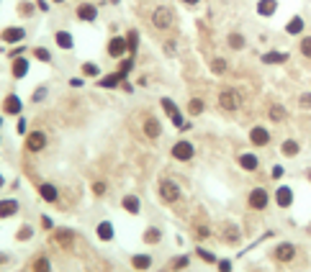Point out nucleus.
Here are the masks:
<instances>
[{
    "instance_id": "nucleus-1",
    "label": "nucleus",
    "mask_w": 311,
    "mask_h": 272,
    "mask_svg": "<svg viewBox=\"0 0 311 272\" xmlns=\"http://www.w3.org/2000/svg\"><path fill=\"white\" fill-rule=\"evenodd\" d=\"M47 144H49V139H47V133H44V131H29L26 139H24V149L31 152V154L44 152V149H47Z\"/></svg>"
},
{
    "instance_id": "nucleus-49",
    "label": "nucleus",
    "mask_w": 311,
    "mask_h": 272,
    "mask_svg": "<svg viewBox=\"0 0 311 272\" xmlns=\"http://www.w3.org/2000/svg\"><path fill=\"white\" fill-rule=\"evenodd\" d=\"M298 105H301L303 110H308V108H311V93H303V95L298 98Z\"/></svg>"
},
{
    "instance_id": "nucleus-23",
    "label": "nucleus",
    "mask_w": 311,
    "mask_h": 272,
    "mask_svg": "<svg viewBox=\"0 0 311 272\" xmlns=\"http://www.w3.org/2000/svg\"><path fill=\"white\" fill-rule=\"evenodd\" d=\"M121 206H124V211H126V213H131V216H137V213L142 211V203H139V198H137V195H131V193L121 198Z\"/></svg>"
},
{
    "instance_id": "nucleus-42",
    "label": "nucleus",
    "mask_w": 311,
    "mask_h": 272,
    "mask_svg": "<svg viewBox=\"0 0 311 272\" xmlns=\"http://www.w3.org/2000/svg\"><path fill=\"white\" fill-rule=\"evenodd\" d=\"M34 236V229H31V226L26 223V226H21V229H18V234H16V239L18 241H29Z\"/></svg>"
},
{
    "instance_id": "nucleus-24",
    "label": "nucleus",
    "mask_w": 311,
    "mask_h": 272,
    "mask_svg": "<svg viewBox=\"0 0 311 272\" xmlns=\"http://www.w3.org/2000/svg\"><path fill=\"white\" fill-rule=\"evenodd\" d=\"M95 234H98V239H100V241H111V239L116 236L114 223H111V221H100V223L95 226Z\"/></svg>"
},
{
    "instance_id": "nucleus-21",
    "label": "nucleus",
    "mask_w": 311,
    "mask_h": 272,
    "mask_svg": "<svg viewBox=\"0 0 311 272\" xmlns=\"http://www.w3.org/2000/svg\"><path fill=\"white\" fill-rule=\"evenodd\" d=\"M239 167L244 170V172H257V167H260V160L252 154V152H247V154H239Z\"/></svg>"
},
{
    "instance_id": "nucleus-44",
    "label": "nucleus",
    "mask_w": 311,
    "mask_h": 272,
    "mask_svg": "<svg viewBox=\"0 0 311 272\" xmlns=\"http://www.w3.org/2000/svg\"><path fill=\"white\" fill-rule=\"evenodd\" d=\"M298 52H301L303 57H308V59H311V36H303V39H301V44H298Z\"/></svg>"
},
{
    "instance_id": "nucleus-53",
    "label": "nucleus",
    "mask_w": 311,
    "mask_h": 272,
    "mask_svg": "<svg viewBox=\"0 0 311 272\" xmlns=\"http://www.w3.org/2000/svg\"><path fill=\"white\" fill-rule=\"evenodd\" d=\"M24 52H26V47H18V44H16V49H11V59H16V57H24Z\"/></svg>"
},
{
    "instance_id": "nucleus-52",
    "label": "nucleus",
    "mask_w": 311,
    "mask_h": 272,
    "mask_svg": "<svg viewBox=\"0 0 311 272\" xmlns=\"http://www.w3.org/2000/svg\"><path fill=\"white\" fill-rule=\"evenodd\" d=\"M216 264H219V272H232V262L229 259H219Z\"/></svg>"
},
{
    "instance_id": "nucleus-51",
    "label": "nucleus",
    "mask_w": 311,
    "mask_h": 272,
    "mask_svg": "<svg viewBox=\"0 0 311 272\" xmlns=\"http://www.w3.org/2000/svg\"><path fill=\"white\" fill-rule=\"evenodd\" d=\"M26 126H29V123H26V118H24V116H18V123H16V131H18L21 136H26Z\"/></svg>"
},
{
    "instance_id": "nucleus-30",
    "label": "nucleus",
    "mask_w": 311,
    "mask_h": 272,
    "mask_svg": "<svg viewBox=\"0 0 311 272\" xmlns=\"http://www.w3.org/2000/svg\"><path fill=\"white\" fill-rule=\"evenodd\" d=\"M262 62L265 64H283V62H288V54L285 52H268V54H262Z\"/></svg>"
},
{
    "instance_id": "nucleus-18",
    "label": "nucleus",
    "mask_w": 311,
    "mask_h": 272,
    "mask_svg": "<svg viewBox=\"0 0 311 272\" xmlns=\"http://www.w3.org/2000/svg\"><path fill=\"white\" fill-rule=\"evenodd\" d=\"M18 211H21V203H18L16 198H6V200H0V218H13Z\"/></svg>"
},
{
    "instance_id": "nucleus-60",
    "label": "nucleus",
    "mask_w": 311,
    "mask_h": 272,
    "mask_svg": "<svg viewBox=\"0 0 311 272\" xmlns=\"http://www.w3.org/2000/svg\"><path fill=\"white\" fill-rule=\"evenodd\" d=\"M52 3H67V0H52Z\"/></svg>"
},
{
    "instance_id": "nucleus-36",
    "label": "nucleus",
    "mask_w": 311,
    "mask_h": 272,
    "mask_svg": "<svg viewBox=\"0 0 311 272\" xmlns=\"http://www.w3.org/2000/svg\"><path fill=\"white\" fill-rule=\"evenodd\" d=\"M31 54H34V59H39V62H44V64H52V52H49L47 47H36Z\"/></svg>"
},
{
    "instance_id": "nucleus-15",
    "label": "nucleus",
    "mask_w": 311,
    "mask_h": 272,
    "mask_svg": "<svg viewBox=\"0 0 311 272\" xmlns=\"http://www.w3.org/2000/svg\"><path fill=\"white\" fill-rule=\"evenodd\" d=\"M142 131H144L147 139H160V136H162V123H160L157 118H154V116H149V118H144Z\"/></svg>"
},
{
    "instance_id": "nucleus-8",
    "label": "nucleus",
    "mask_w": 311,
    "mask_h": 272,
    "mask_svg": "<svg viewBox=\"0 0 311 272\" xmlns=\"http://www.w3.org/2000/svg\"><path fill=\"white\" fill-rule=\"evenodd\" d=\"M160 198L165 203H177L180 200V185H177L175 180H162L160 183Z\"/></svg>"
},
{
    "instance_id": "nucleus-55",
    "label": "nucleus",
    "mask_w": 311,
    "mask_h": 272,
    "mask_svg": "<svg viewBox=\"0 0 311 272\" xmlns=\"http://www.w3.org/2000/svg\"><path fill=\"white\" fill-rule=\"evenodd\" d=\"M41 226H44V229L49 231V229H54V221H52L49 216H41Z\"/></svg>"
},
{
    "instance_id": "nucleus-27",
    "label": "nucleus",
    "mask_w": 311,
    "mask_h": 272,
    "mask_svg": "<svg viewBox=\"0 0 311 272\" xmlns=\"http://www.w3.org/2000/svg\"><path fill=\"white\" fill-rule=\"evenodd\" d=\"M131 267H134L137 272L149 269V267H152V257H149V254H131Z\"/></svg>"
},
{
    "instance_id": "nucleus-3",
    "label": "nucleus",
    "mask_w": 311,
    "mask_h": 272,
    "mask_svg": "<svg viewBox=\"0 0 311 272\" xmlns=\"http://www.w3.org/2000/svg\"><path fill=\"white\" fill-rule=\"evenodd\" d=\"M172 21H175V16H172V11L167 6H157V8H154V13H152V26L154 29L167 31L172 26Z\"/></svg>"
},
{
    "instance_id": "nucleus-39",
    "label": "nucleus",
    "mask_w": 311,
    "mask_h": 272,
    "mask_svg": "<svg viewBox=\"0 0 311 272\" xmlns=\"http://www.w3.org/2000/svg\"><path fill=\"white\" fill-rule=\"evenodd\" d=\"M227 59H221V57H216V59H211V72L214 75H224L227 72Z\"/></svg>"
},
{
    "instance_id": "nucleus-7",
    "label": "nucleus",
    "mask_w": 311,
    "mask_h": 272,
    "mask_svg": "<svg viewBox=\"0 0 311 272\" xmlns=\"http://www.w3.org/2000/svg\"><path fill=\"white\" fill-rule=\"evenodd\" d=\"M0 41L3 44H21V41H26V29L24 26H6L3 31H0Z\"/></svg>"
},
{
    "instance_id": "nucleus-38",
    "label": "nucleus",
    "mask_w": 311,
    "mask_h": 272,
    "mask_svg": "<svg viewBox=\"0 0 311 272\" xmlns=\"http://www.w3.org/2000/svg\"><path fill=\"white\" fill-rule=\"evenodd\" d=\"M82 75L85 77H100V67L95 62H85L82 64Z\"/></svg>"
},
{
    "instance_id": "nucleus-40",
    "label": "nucleus",
    "mask_w": 311,
    "mask_h": 272,
    "mask_svg": "<svg viewBox=\"0 0 311 272\" xmlns=\"http://www.w3.org/2000/svg\"><path fill=\"white\" fill-rule=\"evenodd\" d=\"M134 70V57H126V59H121V64H119V72L124 75V77H129V72Z\"/></svg>"
},
{
    "instance_id": "nucleus-43",
    "label": "nucleus",
    "mask_w": 311,
    "mask_h": 272,
    "mask_svg": "<svg viewBox=\"0 0 311 272\" xmlns=\"http://www.w3.org/2000/svg\"><path fill=\"white\" fill-rule=\"evenodd\" d=\"M195 252H198V257H201L203 262H209V264H216V262H219V259H216V254H211L209 249H203V246H198Z\"/></svg>"
},
{
    "instance_id": "nucleus-37",
    "label": "nucleus",
    "mask_w": 311,
    "mask_h": 272,
    "mask_svg": "<svg viewBox=\"0 0 311 272\" xmlns=\"http://www.w3.org/2000/svg\"><path fill=\"white\" fill-rule=\"evenodd\" d=\"M190 264V257L188 254H183V257H175L172 262H170V272H180V269H185Z\"/></svg>"
},
{
    "instance_id": "nucleus-10",
    "label": "nucleus",
    "mask_w": 311,
    "mask_h": 272,
    "mask_svg": "<svg viewBox=\"0 0 311 272\" xmlns=\"http://www.w3.org/2000/svg\"><path fill=\"white\" fill-rule=\"evenodd\" d=\"M29 70H31L29 57H16V59H11V75H13V80H24V77L29 75Z\"/></svg>"
},
{
    "instance_id": "nucleus-28",
    "label": "nucleus",
    "mask_w": 311,
    "mask_h": 272,
    "mask_svg": "<svg viewBox=\"0 0 311 272\" xmlns=\"http://www.w3.org/2000/svg\"><path fill=\"white\" fill-rule=\"evenodd\" d=\"M285 34H291V36L303 34V18H301V16H293V18L285 24Z\"/></svg>"
},
{
    "instance_id": "nucleus-25",
    "label": "nucleus",
    "mask_w": 311,
    "mask_h": 272,
    "mask_svg": "<svg viewBox=\"0 0 311 272\" xmlns=\"http://www.w3.org/2000/svg\"><path fill=\"white\" fill-rule=\"evenodd\" d=\"M124 39H126V49H129V57H134V54H137V49H139V31H137V29H129Z\"/></svg>"
},
{
    "instance_id": "nucleus-13",
    "label": "nucleus",
    "mask_w": 311,
    "mask_h": 272,
    "mask_svg": "<svg viewBox=\"0 0 311 272\" xmlns=\"http://www.w3.org/2000/svg\"><path fill=\"white\" fill-rule=\"evenodd\" d=\"M250 142H252V147H268L270 144V131L265 126H252L250 128Z\"/></svg>"
},
{
    "instance_id": "nucleus-33",
    "label": "nucleus",
    "mask_w": 311,
    "mask_h": 272,
    "mask_svg": "<svg viewBox=\"0 0 311 272\" xmlns=\"http://www.w3.org/2000/svg\"><path fill=\"white\" fill-rule=\"evenodd\" d=\"M31 267H34V272H52V262H49V257H47V254L36 257Z\"/></svg>"
},
{
    "instance_id": "nucleus-6",
    "label": "nucleus",
    "mask_w": 311,
    "mask_h": 272,
    "mask_svg": "<svg viewBox=\"0 0 311 272\" xmlns=\"http://www.w3.org/2000/svg\"><path fill=\"white\" fill-rule=\"evenodd\" d=\"M247 203H250L252 211H265V208H268V203H270V195H268V190H265V188H252Z\"/></svg>"
},
{
    "instance_id": "nucleus-57",
    "label": "nucleus",
    "mask_w": 311,
    "mask_h": 272,
    "mask_svg": "<svg viewBox=\"0 0 311 272\" xmlns=\"http://www.w3.org/2000/svg\"><path fill=\"white\" fill-rule=\"evenodd\" d=\"M180 3H183V6H190V8H193V6H198V3H201V0H180Z\"/></svg>"
},
{
    "instance_id": "nucleus-48",
    "label": "nucleus",
    "mask_w": 311,
    "mask_h": 272,
    "mask_svg": "<svg viewBox=\"0 0 311 272\" xmlns=\"http://www.w3.org/2000/svg\"><path fill=\"white\" fill-rule=\"evenodd\" d=\"M162 49H165V54H167V57H175L177 44H175V41H165V47H162Z\"/></svg>"
},
{
    "instance_id": "nucleus-4",
    "label": "nucleus",
    "mask_w": 311,
    "mask_h": 272,
    "mask_svg": "<svg viewBox=\"0 0 311 272\" xmlns=\"http://www.w3.org/2000/svg\"><path fill=\"white\" fill-rule=\"evenodd\" d=\"M170 154H172V160H177V162H190L195 157V147L190 142H175Z\"/></svg>"
},
{
    "instance_id": "nucleus-61",
    "label": "nucleus",
    "mask_w": 311,
    "mask_h": 272,
    "mask_svg": "<svg viewBox=\"0 0 311 272\" xmlns=\"http://www.w3.org/2000/svg\"><path fill=\"white\" fill-rule=\"evenodd\" d=\"M111 3H114V6H119V3H121V0H111Z\"/></svg>"
},
{
    "instance_id": "nucleus-14",
    "label": "nucleus",
    "mask_w": 311,
    "mask_h": 272,
    "mask_svg": "<svg viewBox=\"0 0 311 272\" xmlns=\"http://www.w3.org/2000/svg\"><path fill=\"white\" fill-rule=\"evenodd\" d=\"M273 257H275L278 262H291V259L296 257V246H293L291 241H283V244H278V246L273 249Z\"/></svg>"
},
{
    "instance_id": "nucleus-62",
    "label": "nucleus",
    "mask_w": 311,
    "mask_h": 272,
    "mask_svg": "<svg viewBox=\"0 0 311 272\" xmlns=\"http://www.w3.org/2000/svg\"><path fill=\"white\" fill-rule=\"evenodd\" d=\"M0 126H3V116H0Z\"/></svg>"
},
{
    "instance_id": "nucleus-31",
    "label": "nucleus",
    "mask_w": 311,
    "mask_h": 272,
    "mask_svg": "<svg viewBox=\"0 0 311 272\" xmlns=\"http://www.w3.org/2000/svg\"><path fill=\"white\" fill-rule=\"evenodd\" d=\"M227 44H229L234 52H239V49H244V44H247V41H244V36H242L239 31H232V34L227 36Z\"/></svg>"
},
{
    "instance_id": "nucleus-20",
    "label": "nucleus",
    "mask_w": 311,
    "mask_h": 272,
    "mask_svg": "<svg viewBox=\"0 0 311 272\" xmlns=\"http://www.w3.org/2000/svg\"><path fill=\"white\" fill-rule=\"evenodd\" d=\"M54 44L59 49H64V52H70V49H75V39H72V34L70 31H54Z\"/></svg>"
},
{
    "instance_id": "nucleus-5",
    "label": "nucleus",
    "mask_w": 311,
    "mask_h": 272,
    "mask_svg": "<svg viewBox=\"0 0 311 272\" xmlns=\"http://www.w3.org/2000/svg\"><path fill=\"white\" fill-rule=\"evenodd\" d=\"M106 54H108L111 59H124V57L129 54L126 39H124V36H111V39H108V47H106Z\"/></svg>"
},
{
    "instance_id": "nucleus-46",
    "label": "nucleus",
    "mask_w": 311,
    "mask_h": 272,
    "mask_svg": "<svg viewBox=\"0 0 311 272\" xmlns=\"http://www.w3.org/2000/svg\"><path fill=\"white\" fill-rule=\"evenodd\" d=\"M224 239H227V241H239V231L234 229V226H229L227 234H224Z\"/></svg>"
},
{
    "instance_id": "nucleus-58",
    "label": "nucleus",
    "mask_w": 311,
    "mask_h": 272,
    "mask_svg": "<svg viewBox=\"0 0 311 272\" xmlns=\"http://www.w3.org/2000/svg\"><path fill=\"white\" fill-rule=\"evenodd\" d=\"M70 85H72V87H80V85H82V80H80V77H75V80H70Z\"/></svg>"
},
{
    "instance_id": "nucleus-19",
    "label": "nucleus",
    "mask_w": 311,
    "mask_h": 272,
    "mask_svg": "<svg viewBox=\"0 0 311 272\" xmlns=\"http://www.w3.org/2000/svg\"><path fill=\"white\" fill-rule=\"evenodd\" d=\"M54 241H57L62 249H72V244H75V231H72V229H57V231H54Z\"/></svg>"
},
{
    "instance_id": "nucleus-54",
    "label": "nucleus",
    "mask_w": 311,
    "mask_h": 272,
    "mask_svg": "<svg viewBox=\"0 0 311 272\" xmlns=\"http://www.w3.org/2000/svg\"><path fill=\"white\" fill-rule=\"evenodd\" d=\"M283 172H285V170H283L280 165H275V167H273V172H270V177H273V180H280V177H283Z\"/></svg>"
},
{
    "instance_id": "nucleus-22",
    "label": "nucleus",
    "mask_w": 311,
    "mask_h": 272,
    "mask_svg": "<svg viewBox=\"0 0 311 272\" xmlns=\"http://www.w3.org/2000/svg\"><path fill=\"white\" fill-rule=\"evenodd\" d=\"M39 195H41V200H47V203H57L59 200V190L52 183H41L39 185Z\"/></svg>"
},
{
    "instance_id": "nucleus-29",
    "label": "nucleus",
    "mask_w": 311,
    "mask_h": 272,
    "mask_svg": "<svg viewBox=\"0 0 311 272\" xmlns=\"http://www.w3.org/2000/svg\"><path fill=\"white\" fill-rule=\"evenodd\" d=\"M142 239H144V244H160L162 241V231L157 229V226H149V229L142 234Z\"/></svg>"
},
{
    "instance_id": "nucleus-59",
    "label": "nucleus",
    "mask_w": 311,
    "mask_h": 272,
    "mask_svg": "<svg viewBox=\"0 0 311 272\" xmlns=\"http://www.w3.org/2000/svg\"><path fill=\"white\" fill-rule=\"evenodd\" d=\"M3 185H6V177H3V175H0V188H3Z\"/></svg>"
},
{
    "instance_id": "nucleus-56",
    "label": "nucleus",
    "mask_w": 311,
    "mask_h": 272,
    "mask_svg": "<svg viewBox=\"0 0 311 272\" xmlns=\"http://www.w3.org/2000/svg\"><path fill=\"white\" fill-rule=\"evenodd\" d=\"M36 8L39 11H49V3H47V0H36Z\"/></svg>"
},
{
    "instance_id": "nucleus-63",
    "label": "nucleus",
    "mask_w": 311,
    "mask_h": 272,
    "mask_svg": "<svg viewBox=\"0 0 311 272\" xmlns=\"http://www.w3.org/2000/svg\"><path fill=\"white\" fill-rule=\"evenodd\" d=\"M308 180H311V170H308Z\"/></svg>"
},
{
    "instance_id": "nucleus-32",
    "label": "nucleus",
    "mask_w": 311,
    "mask_h": 272,
    "mask_svg": "<svg viewBox=\"0 0 311 272\" xmlns=\"http://www.w3.org/2000/svg\"><path fill=\"white\" fill-rule=\"evenodd\" d=\"M280 152H283V157H296V154L301 152V147H298V142H293V139H285V142L280 144Z\"/></svg>"
},
{
    "instance_id": "nucleus-16",
    "label": "nucleus",
    "mask_w": 311,
    "mask_h": 272,
    "mask_svg": "<svg viewBox=\"0 0 311 272\" xmlns=\"http://www.w3.org/2000/svg\"><path fill=\"white\" fill-rule=\"evenodd\" d=\"M126 82V77L116 70V72H111V75H106V77H98V87H103V90H114V87H119V85H124Z\"/></svg>"
},
{
    "instance_id": "nucleus-45",
    "label": "nucleus",
    "mask_w": 311,
    "mask_h": 272,
    "mask_svg": "<svg viewBox=\"0 0 311 272\" xmlns=\"http://www.w3.org/2000/svg\"><path fill=\"white\" fill-rule=\"evenodd\" d=\"M93 195H95V198L106 195V183H103V180H98V183H93Z\"/></svg>"
},
{
    "instance_id": "nucleus-50",
    "label": "nucleus",
    "mask_w": 311,
    "mask_h": 272,
    "mask_svg": "<svg viewBox=\"0 0 311 272\" xmlns=\"http://www.w3.org/2000/svg\"><path fill=\"white\" fill-rule=\"evenodd\" d=\"M206 236H211V229H209V226H198V229H195V239H206Z\"/></svg>"
},
{
    "instance_id": "nucleus-9",
    "label": "nucleus",
    "mask_w": 311,
    "mask_h": 272,
    "mask_svg": "<svg viewBox=\"0 0 311 272\" xmlns=\"http://www.w3.org/2000/svg\"><path fill=\"white\" fill-rule=\"evenodd\" d=\"M160 105L165 108V113H167V116H170V121H172V126H175L177 131H180L185 121H183V113H180V108H177V105H175V100H172V98H162V100H160Z\"/></svg>"
},
{
    "instance_id": "nucleus-11",
    "label": "nucleus",
    "mask_w": 311,
    "mask_h": 272,
    "mask_svg": "<svg viewBox=\"0 0 311 272\" xmlns=\"http://www.w3.org/2000/svg\"><path fill=\"white\" fill-rule=\"evenodd\" d=\"M21 110H24V100H21L16 93H8L3 98V113L6 116H21Z\"/></svg>"
},
{
    "instance_id": "nucleus-26",
    "label": "nucleus",
    "mask_w": 311,
    "mask_h": 272,
    "mask_svg": "<svg viewBox=\"0 0 311 272\" xmlns=\"http://www.w3.org/2000/svg\"><path fill=\"white\" fill-rule=\"evenodd\" d=\"M275 11H278V0H260V3H257V13L262 18L275 16Z\"/></svg>"
},
{
    "instance_id": "nucleus-34",
    "label": "nucleus",
    "mask_w": 311,
    "mask_h": 272,
    "mask_svg": "<svg viewBox=\"0 0 311 272\" xmlns=\"http://www.w3.org/2000/svg\"><path fill=\"white\" fill-rule=\"evenodd\" d=\"M203 110H206V103L201 98H190L188 100V113H190V116H201Z\"/></svg>"
},
{
    "instance_id": "nucleus-41",
    "label": "nucleus",
    "mask_w": 311,
    "mask_h": 272,
    "mask_svg": "<svg viewBox=\"0 0 311 272\" xmlns=\"http://www.w3.org/2000/svg\"><path fill=\"white\" fill-rule=\"evenodd\" d=\"M47 95H49V87H47V85H39V87L34 90V95H31V100H34V103H41V100H44V98H47Z\"/></svg>"
},
{
    "instance_id": "nucleus-12",
    "label": "nucleus",
    "mask_w": 311,
    "mask_h": 272,
    "mask_svg": "<svg viewBox=\"0 0 311 272\" xmlns=\"http://www.w3.org/2000/svg\"><path fill=\"white\" fill-rule=\"evenodd\" d=\"M75 16H77V21H82V24H93V21L98 18V6H93V3H80L77 11H75Z\"/></svg>"
},
{
    "instance_id": "nucleus-47",
    "label": "nucleus",
    "mask_w": 311,
    "mask_h": 272,
    "mask_svg": "<svg viewBox=\"0 0 311 272\" xmlns=\"http://www.w3.org/2000/svg\"><path fill=\"white\" fill-rule=\"evenodd\" d=\"M18 11H21V16H26V18H29V16H34V6H31V3H21V6H18Z\"/></svg>"
},
{
    "instance_id": "nucleus-35",
    "label": "nucleus",
    "mask_w": 311,
    "mask_h": 272,
    "mask_svg": "<svg viewBox=\"0 0 311 272\" xmlns=\"http://www.w3.org/2000/svg\"><path fill=\"white\" fill-rule=\"evenodd\" d=\"M268 116H270V121H273V123H280V121H285L288 113H285V108H283V105H270Z\"/></svg>"
},
{
    "instance_id": "nucleus-2",
    "label": "nucleus",
    "mask_w": 311,
    "mask_h": 272,
    "mask_svg": "<svg viewBox=\"0 0 311 272\" xmlns=\"http://www.w3.org/2000/svg\"><path fill=\"white\" fill-rule=\"evenodd\" d=\"M219 105L224 110H229V113H234V110L242 108V95L237 93L234 87H227V90H221V93H219Z\"/></svg>"
},
{
    "instance_id": "nucleus-17",
    "label": "nucleus",
    "mask_w": 311,
    "mask_h": 272,
    "mask_svg": "<svg viewBox=\"0 0 311 272\" xmlns=\"http://www.w3.org/2000/svg\"><path fill=\"white\" fill-rule=\"evenodd\" d=\"M275 203H278V208H291L293 206V190L288 185H280L275 190Z\"/></svg>"
}]
</instances>
